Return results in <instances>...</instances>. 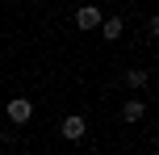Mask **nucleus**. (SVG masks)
Segmentation results:
<instances>
[{"label": "nucleus", "instance_id": "obj_1", "mask_svg": "<svg viewBox=\"0 0 159 155\" xmlns=\"http://www.w3.org/2000/svg\"><path fill=\"white\" fill-rule=\"evenodd\" d=\"M30 117H34V101L30 97H13V101H8V122H13V126H25Z\"/></svg>", "mask_w": 159, "mask_h": 155}, {"label": "nucleus", "instance_id": "obj_2", "mask_svg": "<svg viewBox=\"0 0 159 155\" xmlns=\"http://www.w3.org/2000/svg\"><path fill=\"white\" fill-rule=\"evenodd\" d=\"M84 130H88V122H84L80 113H67V117H63V139H67V143H80Z\"/></svg>", "mask_w": 159, "mask_h": 155}, {"label": "nucleus", "instance_id": "obj_3", "mask_svg": "<svg viewBox=\"0 0 159 155\" xmlns=\"http://www.w3.org/2000/svg\"><path fill=\"white\" fill-rule=\"evenodd\" d=\"M75 25H80V30H101V8L84 4V8L75 13Z\"/></svg>", "mask_w": 159, "mask_h": 155}, {"label": "nucleus", "instance_id": "obj_4", "mask_svg": "<svg viewBox=\"0 0 159 155\" xmlns=\"http://www.w3.org/2000/svg\"><path fill=\"white\" fill-rule=\"evenodd\" d=\"M121 30H126V25H121V17H105V21H101V38H105V42H117Z\"/></svg>", "mask_w": 159, "mask_h": 155}, {"label": "nucleus", "instance_id": "obj_5", "mask_svg": "<svg viewBox=\"0 0 159 155\" xmlns=\"http://www.w3.org/2000/svg\"><path fill=\"white\" fill-rule=\"evenodd\" d=\"M143 113H147V105H143V101H138V97H130L126 105H121V117H126V122H138V117H143Z\"/></svg>", "mask_w": 159, "mask_h": 155}, {"label": "nucleus", "instance_id": "obj_6", "mask_svg": "<svg viewBox=\"0 0 159 155\" xmlns=\"http://www.w3.org/2000/svg\"><path fill=\"white\" fill-rule=\"evenodd\" d=\"M126 84H130V88H147V71H143V67H130V71H126Z\"/></svg>", "mask_w": 159, "mask_h": 155}, {"label": "nucleus", "instance_id": "obj_7", "mask_svg": "<svg viewBox=\"0 0 159 155\" xmlns=\"http://www.w3.org/2000/svg\"><path fill=\"white\" fill-rule=\"evenodd\" d=\"M92 155H101V151H92Z\"/></svg>", "mask_w": 159, "mask_h": 155}]
</instances>
